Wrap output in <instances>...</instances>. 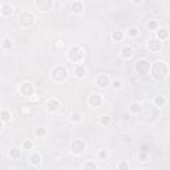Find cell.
Instances as JSON below:
<instances>
[{
	"instance_id": "1",
	"label": "cell",
	"mask_w": 170,
	"mask_h": 170,
	"mask_svg": "<svg viewBox=\"0 0 170 170\" xmlns=\"http://www.w3.org/2000/svg\"><path fill=\"white\" fill-rule=\"evenodd\" d=\"M19 20H20V24H21L23 27H29V25L33 24L35 17H33V15L29 13V12H21L19 16Z\"/></svg>"
},
{
	"instance_id": "2",
	"label": "cell",
	"mask_w": 170,
	"mask_h": 170,
	"mask_svg": "<svg viewBox=\"0 0 170 170\" xmlns=\"http://www.w3.org/2000/svg\"><path fill=\"white\" fill-rule=\"evenodd\" d=\"M58 69H60V72H56V70H52V77L56 80V81H62V80H65L66 76H68V72H66V69L64 68V66L58 65Z\"/></svg>"
},
{
	"instance_id": "3",
	"label": "cell",
	"mask_w": 170,
	"mask_h": 170,
	"mask_svg": "<svg viewBox=\"0 0 170 170\" xmlns=\"http://www.w3.org/2000/svg\"><path fill=\"white\" fill-rule=\"evenodd\" d=\"M149 68H150V65H149V62H146L145 60H139V61L135 62V69L141 74L147 73V72H149Z\"/></svg>"
},
{
	"instance_id": "4",
	"label": "cell",
	"mask_w": 170,
	"mask_h": 170,
	"mask_svg": "<svg viewBox=\"0 0 170 170\" xmlns=\"http://www.w3.org/2000/svg\"><path fill=\"white\" fill-rule=\"evenodd\" d=\"M85 149H86V145L82 142L81 139H76L74 142H72V150L76 154H81Z\"/></svg>"
},
{
	"instance_id": "5",
	"label": "cell",
	"mask_w": 170,
	"mask_h": 170,
	"mask_svg": "<svg viewBox=\"0 0 170 170\" xmlns=\"http://www.w3.org/2000/svg\"><path fill=\"white\" fill-rule=\"evenodd\" d=\"M60 108V101L57 98H50L48 101V104H46V109L49 110V112H56L57 109Z\"/></svg>"
},
{
	"instance_id": "6",
	"label": "cell",
	"mask_w": 170,
	"mask_h": 170,
	"mask_svg": "<svg viewBox=\"0 0 170 170\" xmlns=\"http://www.w3.org/2000/svg\"><path fill=\"white\" fill-rule=\"evenodd\" d=\"M73 70H74L76 77H78V78H82L85 76V73H86V69H85V66L82 65V64H76Z\"/></svg>"
},
{
	"instance_id": "7",
	"label": "cell",
	"mask_w": 170,
	"mask_h": 170,
	"mask_svg": "<svg viewBox=\"0 0 170 170\" xmlns=\"http://www.w3.org/2000/svg\"><path fill=\"white\" fill-rule=\"evenodd\" d=\"M97 82V86H100V88H106L109 85V78L108 76H105V74H100L96 80Z\"/></svg>"
},
{
	"instance_id": "8",
	"label": "cell",
	"mask_w": 170,
	"mask_h": 170,
	"mask_svg": "<svg viewBox=\"0 0 170 170\" xmlns=\"http://www.w3.org/2000/svg\"><path fill=\"white\" fill-rule=\"evenodd\" d=\"M12 12H13V7L9 3L1 4V15L3 16H9L12 15Z\"/></svg>"
},
{
	"instance_id": "9",
	"label": "cell",
	"mask_w": 170,
	"mask_h": 170,
	"mask_svg": "<svg viewBox=\"0 0 170 170\" xmlns=\"http://www.w3.org/2000/svg\"><path fill=\"white\" fill-rule=\"evenodd\" d=\"M133 56V48L131 46H122V49H121V57L122 58H130Z\"/></svg>"
},
{
	"instance_id": "10",
	"label": "cell",
	"mask_w": 170,
	"mask_h": 170,
	"mask_svg": "<svg viewBox=\"0 0 170 170\" xmlns=\"http://www.w3.org/2000/svg\"><path fill=\"white\" fill-rule=\"evenodd\" d=\"M149 49L151 50V52H157V50H159V48H161V41H159L158 39H153L150 40V42H149Z\"/></svg>"
},
{
	"instance_id": "11",
	"label": "cell",
	"mask_w": 170,
	"mask_h": 170,
	"mask_svg": "<svg viewBox=\"0 0 170 170\" xmlns=\"http://www.w3.org/2000/svg\"><path fill=\"white\" fill-rule=\"evenodd\" d=\"M72 11H73L74 13H81V12L84 11V4H82L81 1H74V3L72 4Z\"/></svg>"
},
{
	"instance_id": "12",
	"label": "cell",
	"mask_w": 170,
	"mask_h": 170,
	"mask_svg": "<svg viewBox=\"0 0 170 170\" xmlns=\"http://www.w3.org/2000/svg\"><path fill=\"white\" fill-rule=\"evenodd\" d=\"M167 36H169V33H167V31L165 29V28H159V29H157V37H158L159 41L163 40V39H166Z\"/></svg>"
},
{
	"instance_id": "13",
	"label": "cell",
	"mask_w": 170,
	"mask_h": 170,
	"mask_svg": "<svg viewBox=\"0 0 170 170\" xmlns=\"http://www.w3.org/2000/svg\"><path fill=\"white\" fill-rule=\"evenodd\" d=\"M138 35H139V29H138V28L131 27V28L127 29V36H129V37H133V39H134V37H137Z\"/></svg>"
},
{
	"instance_id": "14",
	"label": "cell",
	"mask_w": 170,
	"mask_h": 170,
	"mask_svg": "<svg viewBox=\"0 0 170 170\" xmlns=\"http://www.w3.org/2000/svg\"><path fill=\"white\" fill-rule=\"evenodd\" d=\"M82 169H84V170H96L97 166H96V163L92 162V161H86V162L84 163Z\"/></svg>"
},
{
	"instance_id": "15",
	"label": "cell",
	"mask_w": 170,
	"mask_h": 170,
	"mask_svg": "<svg viewBox=\"0 0 170 170\" xmlns=\"http://www.w3.org/2000/svg\"><path fill=\"white\" fill-rule=\"evenodd\" d=\"M35 5L37 8H40V9H42V11H45V9H48V8L52 5V3H50V1H48V3H40V1H36Z\"/></svg>"
},
{
	"instance_id": "16",
	"label": "cell",
	"mask_w": 170,
	"mask_h": 170,
	"mask_svg": "<svg viewBox=\"0 0 170 170\" xmlns=\"http://www.w3.org/2000/svg\"><path fill=\"white\" fill-rule=\"evenodd\" d=\"M9 155H11L12 158H19L20 157V149L19 147H12L11 150H9Z\"/></svg>"
},
{
	"instance_id": "17",
	"label": "cell",
	"mask_w": 170,
	"mask_h": 170,
	"mask_svg": "<svg viewBox=\"0 0 170 170\" xmlns=\"http://www.w3.org/2000/svg\"><path fill=\"white\" fill-rule=\"evenodd\" d=\"M154 102H155V105H157V106H163V105H165V102H166V100H165L162 96H157L154 98Z\"/></svg>"
},
{
	"instance_id": "18",
	"label": "cell",
	"mask_w": 170,
	"mask_h": 170,
	"mask_svg": "<svg viewBox=\"0 0 170 170\" xmlns=\"http://www.w3.org/2000/svg\"><path fill=\"white\" fill-rule=\"evenodd\" d=\"M70 120H72V122H78V121L82 120V116L80 113H72L70 114Z\"/></svg>"
},
{
	"instance_id": "19",
	"label": "cell",
	"mask_w": 170,
	"mask_h": 170,
	"mask_svg": "<svg viewBox=\"0 0 170 170\" xmlns=\"http://www.w3.org/2000/svg\"><path fill=\"white\" fill-rule=\"evenodd\" d=\"M112 39L114 40V41H120V40H122V32H121V31H116V32H113Z\"/></svg>"
},
{
	"instance_id": "20",
	"label": "cell",
	"mask_w": 170,
	"mask_h": 170,
	"mask_svg": "<svg viewBox=\"0 0 170 170\" xmlns=\"http://www.w3.org/2000/svg\"><path fill=\"white\" fill-rule=\"evenodd\" d=\"M29 159H31V163H33V165H39L40 163V154H33L29 157Z\"/></svg>"
},
{
	"instance_id": "21",
	"label": "cell",
	"mask_w": 170,
	"mask_h": 170,
	"mask_svg": "<svg viewBox=\"0 0 170 170\" xmlns=\"http://www.w3.org/2000/svg\"><path fill=\"white\" fill-rule=\"evenodd\" d=\"M139 110H141V105H139L138 102H134V104H131V106H130V112H131V113H138Z\"/></svg>"
},
{
	"instance_id": "22",
	"label": "cell",
	"mask_w": 170,
	"mask_h": 170,
	"mask_svg": "<svg viewBox=\"0 0 170 170\" xmlns=\"http://www.w3.org/2000/svg\"><path fill=\"white\" fill-rule=\"evenodd\" d=\"M98 158H100L101 161H105V159L108 158V151L106 150H100L98 151Z\"/></svg>"
},
{
	"instance_id": "23",
	"label": "cell",
	"mask_w": 170,
	"mask_h": 170,
	"mask_svg": "<svg viewBox=\"0 0 170 170\" xmlns=\"http://www.w3.org/2000/svg\"><path fill=\"white\" fill-rule=\"evenodd\" d=\"M4 49H8V48H11V40L9 39H4L3 40V44H1Z\"/></svg>"
},
{
	"instance_id": "24",
	"label": "cell",
	"mask_w": 170,
	"mask_h": 170,
	"mask_svg": "<svg viewBox=\"0 0 170 170\" xmlns=\"http://www.w3.org/2000/svg\"><path fill=\"white\" fill-rule=\"evenodd\" d=\"M110 117H108V116H102L101 117V124H104V125H109L110 124Z\"/></svg>"
},
{
	"instance_id": "25",
	"label": "cell",
	"mask_w": 170,
	"mask_h": 170,
	"mask_svg": "<svg viewBox=\"0 0 170 170\" xmlns=\"http://www.w3.org/2000/svg\"><path fill=\"white\" fill-rule=\"evenodd\" d=\"M121 86H122L121 80H114V81H113V89H120Z\"/></svg>"
},
{
	"instance_id": "26",
	"label": "cell",
	"mask_w": 170,
	"mask_h": 170,
	"mask_svg": "<svg viewBox=\"0 0 170 170\" xmlns=\"http://www.w3.org/2000/svg\"><path fill=\"white\" fill-rule=\"evenodd\" d=\"M1 120H3V122H7L8 120H9V116H8V112L7 110H3V112H1Z\"/></svg>"
},
{
	"instance_id": "27",
	"label": "cell",
	"mask_w": 170,
	"mask_h": 170,
	"mask_svg": "<svg viewBox=\"0 0 170 170\" xmlns=\"http://www.w3.org/2000/svg\"><path fill=\"white\" fill-rule=\"evenodd\" d=\"M36 134L37 135H44L45 134V129H44V127H37V129H36Z\"/></svg>"
},
{
	"instance_id": "28",
	"label": "cell",
	"mask_w": 170,
	"mask_h": 170,
	"mask_svg": "<svg viewBox=\"0 0 170 170\" xmlns=\"http://www.w3.org/2000/svg\"><path fill=\"white\" fill-rule=\"evenodd\" d=\"M23 146H24V149H32V146H33V143H32V141H25Z\"/></svg>"
},
{
	"instance_id": "29",
	"label": "cell",
	"mask_w": 170,
	"mask_h": 170,
	"mask_svg": "<svg viewBox=\"0 0 170 170\" xmlns=\"http://www.w3.org/2000/svg\"><path fill=\"white\" fill-rule=\"evenodd\" d=\"M118 167H120V170H127V163L124 161V162H121L118 165Z\"/></svg>"
},
{
	"instance_id": "30",
	"label": "cell",
	"mask_w": 170,
	"mask_h": 170,
	"mask_svg": "<svg viewBox=\"0 0 170 170\" xmlns=\"http://www.w3.org/2000/svg\"><path fill=\"white\" fill-rule=\"evenodd\" d=\"M155 27H157V23H155L154 20H153L151 23H149V24H147V28H150V29H154Z\"/></svg>"
},
{
	"instance_id": "31",
	"label": "cell",
	"mask_w": 170,
	"mask_h": 170,
	"mask_svg": "<svg viewBox=\"0 0 170 170\" xmlns=\"http://www.w3.org/2000/svg\"><path fill=\"white\" fill-rule=\"evenodd\" d=\"M137 170H143V169H137Z\"/></svg>"
}]
</instances>
